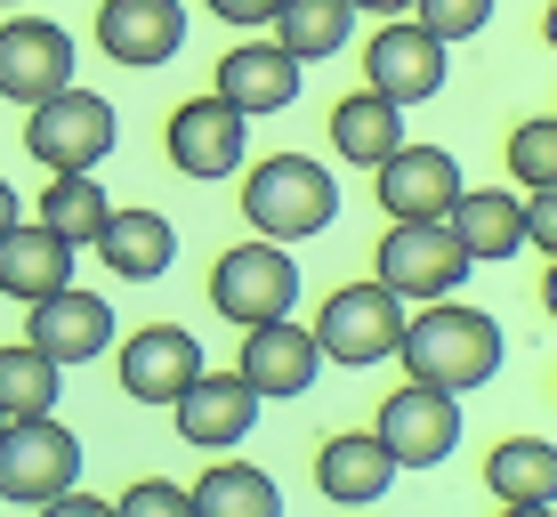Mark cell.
Instances as JSON below:
<instances>
[{
	"label": "cell",
	"mask_w": 557,
	"mask_h": 517,
	"mask_svg": "<svg viewBox=\"0 0 557 517\" xmlns=\"http://www.w3.org/2000/svg\"><path fill=\"white\" fill-rule=\"evenodd\" d=\"M396 356H405V380H429V389H485L493 372H502L509 340L502 323H493L485 308H469V299H420V316L405 308V332H396Z\"/></svg>",
	"instance_id": "cell-1"
},
{
	"label": "cell",
	"mask_w": 557,
	"mask_h": 517,
	"mask_svg": "<svg viewBox=\"0 0 557 517\" xmlns=\"http://www.w3.org/2000/svg\"><path fill=\"white\" fill-rule=\"evenodd\" d=\"M243 226L267 243H315L323 226H339V186L315 155H267L243 170Z\"/></svg>",
	"instance_id": "cell-2"
},
{
	"label": "cell",
	"mask_w": 557,
	"mask_h": 517,
	"mask_svg": "<svg viewBox=\"0 0 557 517\" xmlns=\"http://www.w3.org/2000/svg\"><path fill=\"white\" fill-rule=\"evenodd\" d=\"M113 146H122V113H113V98H98L82 82L25 106V155L41 170H98Z\"/></svg>",
	"instance_id": "cell-3"
},
{
	"label": "cell",
	"mask_w": 557,
	"mask_h": 517,
	"mask_svg": "<svg viewBox=\"0 0 557 517\" xmlns=\"http://www.w3.org/2000/svg\"><path fill=\"white\" fill-rule=\"evenodd\" d=\"M65 485H82V436L57 413L9 420V429H0V502L9 509H49Z\"/></svg>",
	"instance_id": "cell-4"
},
{
	"label": "cell",
	"mask_w": 557,
	"mask_h": 517,
	"mask_svg": "<svg viewBox=\"0 0 557 517\" xmlns=\"http://www.w3.org/2000/svg\"><path fill=\"white\" fill-rule=\"evenodd\" d=\"M299 308V259L292 243H235V251H219L210 267V316H226L243 332V323H267V316H292Z\"/></svg>",
	"instance_id": "cell-5"
},
{
	"label": "cell",
	"mask_w": 557,
	"mask_h": 517,
	"mask_svg": "<svg viewBox=\"0 0 557 517\" xmlns=\"http://www.w3.org/2000/svg\"><path fill=\"white\" fill-rule=\"evenodd\" d=\"M307 332H315L323 364H348V372H363V364H388V356H396V332H405V299H396L380 275L339 283V292L315 308V323H307Z\"/></svg>",
	"instance_id": "cell-6"
},
{
	"label": "cell",
	"mask_w": 557,
	"mask_h": 517,
	"mask_svg": "<svg viewBox=\"0 0 557 517\" xmlns=\"http://www.w3.org/2000/svg\"><path fill=\"white\" fill-rule=\"evenodd\" d=\"M469 267H476V259L453 243V226H445V219H388V235L372 243V275L388 283L405 308L460 292V275H469Z\"/></svg>",
	"instance_id": "cell-7"
},
{
	"label": "cell",
	"mask_w": 557,
	"mask_h": 517,
	"mask_svg": "<svg viewBox=\"0 0 557 517\" xmlns=\"http://www.w3.org/2000/svg\"><path fill=\"white\" fill-rule=\"evenodd\" d=\"M372 436L388 445L396 469H436V461L460 445V396H453V389H429V380H405V389L380 396Z\"/></svg>",
	"instance_id": "cell-8"
},
{
	"label": "cell",
	"mask_w": 557,
	"mask_h": 517,
	"mask_svg": "<svg viewBox=\"0 0 557 517\" xmlns=\"http://www.w3.org/2000/svg\"><path fill=\"white\" fill-rule=\"evenodd\" d=\"M445 73H453V57L436 33H420L412 16H380V33L363 41V89H380L388 106H429L436 89H445Z\"/></svg>",
	"instance_id": "cell-9"
},
{
	"label": "cell",
	"mask_w": 557,
	"mask_h": 517,
	"mask_svg": "<svg viewBox=\"0 0 557 517\" xmlns=\"http://www.w3.org/2000/svg\"><path fill=\"white\" fill-rule=\"evenodd\" d=\"M162 146H170V170H186V179H235L243 170V146H251V122H243L235 106L219 98V89H202V98H186L178 113H170V130H162Z\"/></svg>",
	"instance_id": "cell-10"
},
{
	"label": "cell",
	"mask_w": 557,
	"mask_h": 517,
	"mask_svg": "<svg viewBox=\"0 0 557 517\" xmlns=\"http://www.w3.org/2000/svg\"><path fill=\"white\" fill-rule=\"evenodd\" d=\"M89 41H98V57H113V65L153 73V65H170V57L186 49V0H98Z\"/></svg>",
	"instance_id": "cell-11"
},
{
	"label": "cell",
	"mask_w": 557,
	"mask_h": 517,
	"mask_svg": "<svg viewBox=\"0 0 557 517\" xmlns=\"http://www.w3.org/2000/svg\"><path fill=\"white\" fill-rule=\"evenodd\" d=\"M259 405H267V396H259L243 372H210V364H202V372L170 396V420H178V445L226 453V445H243V436H251Z\"/></svg>",
	"instance_id": "cell-12"
},
{
	"label": "cell",
	"mask_w": 557,
	"mask_h": 517,
	"mask_svg": "<svg viewBox=\"0 0 557 517\" xmlns=\"http://www.w3.org/2000/svg\"><path fill=\"white\" fill-rule=\"evenodd\" d=\"M73 82V33L49 16H9L0 25V98L9 106H41L49 89Z\"/></svg>",
	"instance_id": "cell-13"
},
{
	"label": "cell",
	"mask_w": 557,
	"mask_h": 517,
	"mask_svg": "<svg viewBox=\"0 0 557 517\" xmlns=\"http://www.w3.org/2000/svg\"><path fill=\"white\" fill-rule=\"evenodd\" d=\"M113 372H122L129 405H170V396L202 372V340L186 332V323H138V332L122 340V356H113Z\"/></svg>",
	"instance_id": "cell-14"
},
{
	"label": "cell",
	"mask_w": 557,
	"mask_h": 517,
	"mask_svg": "<svg viewBox=\"0 0 557 517\" xmlns=\"http://www.w3.org/2000/svg\"><path fill=\"white\" fill-rule=\"evenodd\" d=\"M235 372L251 380L259 396H307V389L323 380V348H315V332H307V323L267 316V323H243Z\"/></svg>",
	"instance_id": "cell-15"
},
{
	"label": "cell",
	"mask_w": 557,
	"mask_h": 517,
	"mask_svg": "<svg viewBox=\"0 0 557 517\" xmlns=\"http://www.w3.org/2000/svg\"><path fill=\"white\" fill-rule=\"evenodd\" d=\"M25 340L41 348L49 364H89V356H106L113 348V308L98 292H82V283H57L49 299H33V316H25Z\"/></svg>",
	"instance_id": "cell-16"
},
{
	"label": "cell",
	"mask_w": 557,
	"mask_h": 517,
	"mask_svg": "<svg viewBox=\"0 0 557 517\" xmlns=\"http://www.w3.org/2000/svg\"><path fill=\"white\" fill-rule=\"evenodd\" d=\"M372 179H380V210H388V219H445L453 195L469 186L460 162H453V146H420V138H405Z\"/></svg>",
	"instance_id": "cell-17"
},
{
	"label": "cell",
	"mask_w": 557,
	"mask_h": 517,
	"mask_svg": "<svg viewBox=\"0 0 557 517\" xmlns=\"http://www.w3.org/2000/svg\"><path fill=\"white\" fill-rule=\"evenodd\" d=\"M299 82H307V65L299 57H283L275 41H235L219 57V98L243 113V122H267V113H283V106H299Z\"/></svg>",
	"instance_id": "cell-18"
},
{
	"label": "cell",
	"mask_w": 557,
	"mask_h": 517,
	"mask_svg": "<svg viewBox=\"0 0 557 517\" xmlns=\"http://www.w3.org/2000/svg\"><path fill=\"white\" fill-rule=\"evenodd\" d=\"M89 251H98L106 275H122V283H162L170 259H178V226H170V210H146V202L122 210V202H113Z\"/></svg>",
	"instance_id": "cell-19"
},
{
	"label": "cell",
	"mask_w": 557,
	"mask_h": 517,
	"mask_svg": "<svg viewBox=\"0 0 557 517\" xmlns=\"http://www.w3.org/2000/svg\"><path fill=\"white\" fill-rule=\"evenodd\" d=\"M388 485H396V461L372 429H339V436L315 445V493L332 509H372Z\"/></svg>",
	"instance_id": "cell-20"
},
{
	"label": "cell",
	"mask_w": 557,
	"mask_h": 517,
	"mask_svg": "<svg viewBox=\"0 0 557 517\" xmlns=\"http://www.w3.org/2000/svg\"><path fill=\"white\" fill-rule=\"evenodd\" d=\"M73 243L57 235V226H41V219H16L9 235H0V299H49L57 283H73Z\"/></svg>",
	"instance_id": "cell-21"
},
{
	"label": "cell",
	"mask_w": 557,
	"mask_h": 517,
	"mask_svg": "<svg viewBox=\"0 0 557 517\" xmlns=\"http://www.w3.org/2000/svg\"><path fill=\"white\" fill-rule=\"evenodd\" d=\"M445 226L469 259H517L525 251V195H509V186H460Z\"/></svg>",
	"instance_id": "cell-22"
},
{
	"label": "cell",
	"mask_w": 557,
	"mask_h": 517,
	"mask_svg": "<svg viewBox=\"0 0 557 517\" xmlns=\"http://www.w3.org/2000/svg\"><path fill=\"white\" fill-rule=\"evenodd\" d=\"M396 146H405V106H388L380 89H348L332 106V155L348 170H380Z\"/></svg>",
	"instance_id": "cell-23"
},
{
	"label": "cell",
	"mask_w": 557,
	"mask_h": 517,
	"mask_svg": "<svg viewBox=\"0 0 557 517\" xmlns=\"http://www.w3.org/2000/svg\"><path fill=\"white\" fill-rule=\"evenodd\" d=\"M485 493L502 509H549L557 502V445L549 436H502L485 453Z\"/></svg>",
	"instance_id": "cell-24"
},
{
	"label": "cell",
	"mask_w": 557,
	"mask_h": 517,
	"mask_svg": "<svg viewBox=\"0 0 557 517\" xmlns=\"http://www.w3.org/2000/svg\"><path fill=\"white\" fill-rule=\"evenodd\" d=\"M348 33H356V0H283V9H275V49L299 57V65L339 57Z\"/></svg>",
	"instance_id": "cell-25"
},
{
	"label": "cell",
	"mask_w": 557,
	"mask_h": 517,
	"mask_svg": "<svg viewBox=\"0 0 557 517\" xmlns=\"http://www.w3.org/2000/svg\"><path fill=\"white\" fill-rule=\"evenodd\" d=\"M106 210H113V195L98 186V170H49L41 210H33V219L57 226L73 251H89V243H98V226H106Z\"/></svg>",
	"instance_id": "cell-26"
},
{
	"label": "cell",
	"mask_w": 557,
	"mask_h": 517,
	"mask_svg": "<svg viewBox=\"0 0 557 517\" xmlns=\"http://www.w3.org/2000/svg\"><path fill=\"white\" fill-rule=\"evenodd\" d=\"M186 509H210V517H275L283 509V485L251 461H210L195 485H186Z\"/></svg>",
	"instance_id": "cell-27"
},
{
	"label": "cell",
	"mask_w": 557,
	"mask_h": 517,
	"mask_svg": "<svg viewBox=\"0 0 557 517\" xmlns=\"http://www.w3.org/2000/svg\"><path fill=\"white\" fill-rule=\"evenodd\" d=\"M57 396H65V364H49L33 340H9L0 348V413L33 420V413H57Z\"/></svg>",
	"instance_id": "cell-28"
},
{
	"label": "cell",
	"mask_w": 557,
	"mask_h": 517,
	"mask_svg": "<svg viewBox=\"0 0 557 517\" xmlns=\"http://www.w3.org/2000/svg\"><path fill=\"white\" fill-rule=\"evenodd\" d=\"M509 179L517 186H557V113H525L509 130Z\"/></svg>",
	"instance_id": "cell-29"
},
{
	"label": "cell",
	"mask_w": 557,
	"mask_h": 517,
	"mask_svg": "<svg viewBox=\"0 0 557 517\" xmlns=\"http://www.w3.org/2000/svg\"><path fill=\"white\" fill-rule=\"evenodd\" d=\"M405 16H412L420 33H436L445 49H460V41H476V33L493 25V0H412Z\"/></svg>",
	"instance_id": "cell-30"
},
{
	"label": "cell",
	"mask_w": 557,
	"mask_h": 517,
	"mask_svg": "<svg viewBox=\"0 0 557 517\" xmlns=\"http://www.w3.org/2000/svg\"><path fill=\"white\" fill-rule=\"evenodd\" d=\"M113 509H129V517H178L186 509V485H178V477H129V493Z\"/></svg>",
	"instance_id": "cell-31"
},
{
	"label": "cell",
	"mask_w": 557,
	"mask_h": 517,
	"mask_svg": "<svg viewBox=\"0 0 557 517\" xmlns=\"http://www.w3.org/2000/svg\"><path fill=\"white\" fill-rule=\"evenodd\" d=\"M525 243L557 251V186H525Z\"/></svg>",
	"instance_id": "cell-32"
},
{
	"label": "cell",
	"mask_w": 557,
	"mask_h": 517,
	"mask_svg": "<svg viewBox=\"0 0 557 517\" xmlns=\"http://www.w3.org/2000/svg\"><path fill=\"white\" fill-rule=\"evenodd\" d=\"M219 25H235V33H259V25H275V9L283 0H202Z\"/></svg>",
	"instance_id": "cell-33"
},
{
	"label": "cell",
	"mask_w": 557,
	"mask_h": 517,
	"mask_svg": "<svg viewBox=\"0 0 557 517\" xmlns=\"http://www.w3.org/2000/svg\"><path fill=\"white\" fill-rule=\"evenodd\" d=\"M49 509H65V517H106L113 502H98V493H82V485H65V493H57Z\"/></svg>",
	"instance_id": "cell-34"
},
{
	"label": "cell",
	"mask_w": 557,
	"mask_h": 517,
	"mask_svg": "<svg viewBox=\"0 0 557 517\" xmlns=\"http://www.w3.org/2000/svg\"><path fill=\"white\" fill-rule=\"evenodd\" d=\"M16 219H25V202H16V186H9V179H0V235H9V226H16Z\"/></svg>",
	"instance_id": "cell-35"
},
{
	"label": "cell",
	"mask_w": 557,
	"mask_h": 517,
	"mask_svg": "<svg viewBox=\"0 0 557 517\" xmlns=\"http://www.w3.org/2000/svg\"><path fill=\"white\" fill-rule=\"evenodd\" d=\"M356 9H372V16H405L412 0H356Z\"/></svg>",
	"instance_id": "cell-36"
},
{
	"label": "cell",
	"mask_w": 557,
	"mask_h": 517,
	"mask_svg": "<svg viewBox=\"0 0 557 517\" xmlns=\"http://www.w3.org/2000/svg\"><path fill=\"white\" fill-rule=\"evenodd\" d=\"M0 9H25V0H0Z\"/></svg>",
	"instance_id": "cell-37"
},
{
	"label": "cell",
	"mask_w": 557,
	"mask_h": 517,
	"mask_svg": "<svg viewBox=\"0 0 557 517\" xmlns=\"http://www.w3.org/2000/svg\"><path fill=\"white\" fill-rule=\"evenodd\" d=\"M0 429H9V413H0Z\"/></svg>",
	"instance_id": "cell-38"
}]
</instances>
